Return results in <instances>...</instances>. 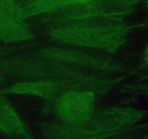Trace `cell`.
Returning <instances> with one entry per match:
<instances>
[{
  "instance_id": "6da1fadb",
  "label": "cell",
  "mask_w": 148,
  "mask_h": 139,
  "mask_svg": "<svg viewBox=\"0 0 148 139\" xmlns=\"http://www.w3.org/2000/svg\"><path fill=\"white\" fill-rule=\"evenodd\" d=\"M0 67L12 74L32 77L41 81L56 83L71 89L103 91L113 81L90 76L68 67L64 63L47 59V62L10 60L0 62Z\"/></svg>"
},
{
  "instance_id": "4fadbf2b",
  "label": "cell",
  "mask_w": 148,
  "mask_h": 139,
  "mask_svg": "<svg viewBox=\"0 0 148 139\" xmlns=\"http://www.w3.org/2000/svg\"><path fill=\"white\" fill-rule=\"evenodd\" d=\"M18 1H19V0H18ZM20 1H22V0H20ZM23 1H24V0H23Z\"/></svg>"
},
{
  "instance_id": "277c9868",
  "label": "cell",
  "mask_w": 148,
  "mask_h": 139,
  "mask_svg": "<svg viewBox=\"0 0 148 139\" xmlns=\"http://www.w3.org/2000/svg\"><path fill=\"white\" fill-rule=\"evenodd\" d=\"M17 0H0V41H25L33 39V33L25 23L24 10Z\"/></svg>"
},
{
  "instance_id": "7c38bea8",
  "label": "cell",
  "mask_w": 148,
  "mask_h": 139,
  "mask_svg": "<svg viewBox=\"0 0 148 139\" xmlns=\"http://www.w3.org/2000/svg\"><path fill=\"white\" fill-rule=\"evenodd\" d=\"M146 6H147V7L148 8V1L146 2Z\"/></svg>"
},
{
  "instance_id": "ba28073f",
  "label": "cell",
  "mask_w": 148,
  "mask_h": 139,
  "mask_svg": "<svg viewBox=\"0 0 148 139\" xmlns=\"http://www.w3.org/2000/svg\"><path fill=\"white\" fill-rule=\"evenodd\" d=\"M140 117V112L134 109L113 107L95 111L90 122L101 127L121 130L122 126L133 125Z\"/></svg>"
},
{
  "instance_id": "8fae6325",
  "label": "cell",
  "mask_w": 148,
  "mask_h": 139,
  "mask_svg": "<svg viewBox=\"0 0 148 139\" xmlns=\"http://www.w3.org/2000/svg\"><path fill=\"white\" fill-rule=\"evenodd\" d=\"M5 53H6V51L5 50H4V49H0V57H1V56H2L3 55H4Z\"/></svg>"
},
{
  "instance_id": "3957f363",
  "label": "cell",
  "mask_w": 148,
  "mask_h": 139,
  "mask_svg": "<svg viewBox=\"0 0 148 139\" xmlns=\"http://www.w3.org/2000/svg\"><path fill=\"white\" fill-rule=\"evenodd\" d=\"M96 95L89 90L72 89L64 92L56 102V111L62 121L69 124H84L95 113Z\"/></svg>"
},
{
  "instance_id": "8992f818",
  "label": "cell",
  "mask_w": 148,
  "mask_h": 139,
  "mask_svg": "<svg viewBox=\"0 0 148 139\" xmlns=\"http://www.w3.org/2000/svg\"><path fill=\"white\" fill-rule=\"evenodd\" d=\"M42 132L46 137L53 138H92L109 136L117 134L119 130L101 127L88 122L84 124H63L49 123L41 127Z\"/></svg>"
},
{
  "instance_id": "7a4b0ae2",
  "label": "cell",
  "mask_w": 148,
  "mask_h": 139,
  "mask_svg": "<svg viewBox=\"0 0 148 139\" xmlns=\"http://www.w3.org/2000/svg\"><path fill=\"white\" fill-rule=\"evenodd\" d=\"M128 29L117 24L66 25L50 27L46 35L62 43L114 52L125 41Z\"/></svg>"
},
{
  "instance_id": "9c48e42d",
  "label": "cell",
  "mask_w": 148,
  "mask_h": 139,
  "mask_svg": "<svg viewBox=\"0 0 148 139\" xmlns=\"http://www.w3.org/2000/svg\"><path fill=\"white\" fill-rule=\"evenodd\" d=\"M0 134L14 138H32L15 109L2 95H0Z\"/></svg>"
},
{
  "instance_id": "30bf717a",
  "label": "cell",
  "mask_w": 148,
  "mask_h": 139,
  "mask_svg": "<svg viewBox=\"0 0 148 139\" xmlns=\"http://www.w3.org/2000/svg\"><path fill=\"white\" fill-rule=\"evenodd\" d=\"M145 63L148 65V46L145 50Z\"/></svg>"
},
{
  "instance_id": "5b68a950",
  "label": "cell",
  "mask_w": 148,
  "mask_h": 139,
  "mask_svg": "<svg viewBox=\"0 0 148 139\" xmlns=\"http://www.w3.org/2000/svg\"><path fill=\"white\" fill-rule=\"evenodd\" d=\"M39 54L46 59L69 65H80L90 69L114 72L121 69L117 62L70 49L44 48L40 51Z\"/></svg>"
},
{
  "instance_id": "52a82bcc",
  "label": "cell",
  "mask_w": 148,
  "mask_h": 139,
  "mask_svg": "<svg viewBox=\"0 0 148 139\" xmlns=\"http://www.w3.org/2000/svg\"><path fill=\"white\" fill-rule=\"evenodd\" d=\"M67 87L47 81H26L17 83L4 91V94L36 96L46 100L58 98L67 90Z\"/></svg>"
}]
</instances>
